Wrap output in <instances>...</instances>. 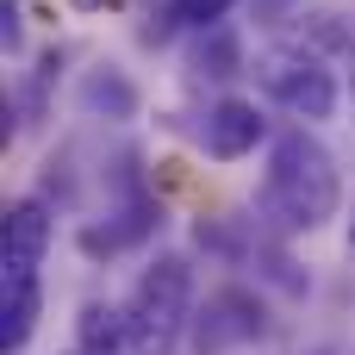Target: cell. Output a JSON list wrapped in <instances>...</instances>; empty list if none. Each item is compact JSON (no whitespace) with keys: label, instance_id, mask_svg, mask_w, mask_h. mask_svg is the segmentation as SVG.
I'll return each instance as SVG.
<instances>
[{"label":"cell","instance_id":"cell-2","mask_svg":"<svg viewBox=\"0 0 355 355\" xmlns=\"http://www.w3.org/2000/svg\"><path fill=\"white\" fill-rule=\"evenodd\" d=\"M187 306H193V268H187L181 256H156V262L137 275L131 306H125L131 349H137V355H168L175 343H181Z\"/></svg>","mask_w":355,"mask_h":355},{"label":"cell","instance_id":"cell-13","mask_svg":"<svg viewBox=\"0 0 355 355\" xmlns=\"http://www.w3.org/2000/svg\"><path fill=\"white\" fill-rule=\"evenodd\" d=\"M349 94H355V50H349Z\"/></svg>","mask_w":355,"mask_h":355},{"label":"cell","instance_id":"cell-14","mask_svg":"<svg viewBox=\"0 0 355 355\" xmlns=\"http://www.w3.org/2000/svg\"><path fill=\"white\" fill-rule=\"evenodd\" d=\"M312 355H337V349H331V343H318V349H312Z\"/></svg>","mask_w":355,"mask_h":355},{"label":"cell","instance_id":"cell-1","mask_svg":"<svg viewBox=\"0 0 355 355\" xmlns=\"http://www.w3.org/2000/svg\"><path fill=\"white\" fill-rule=\"evenodd\" d=\"M262 200H268V212H275L287 231H318L324 218H337V206H343V181H337L331 150H324L312 131H281L275 150H268Z\"/></svg>","mask_w":355,"mask_h":355},{"label":"cell","instance_id":"cell-12","mask_svg":"<svg viewBox=\"0 0 355 355\" xmlns=\"http://www.w3.org/2000/svg\"><path fill=\"white\" fill-rule=\"evenodd\" d=\"M0 44H19V6L0 0Z\"/></svg>","mask_w":355,"mask_h":355},{"label":"cell","instance_id":"cell-8","mask_svg":"<svg viewBox=\"0 0 355 355\" xmlns=\"http://www.w3.org/2000/svg\"><path fill=\"white\" fill-rule=\"evenodd\" d=\"M81 100H87V112H106V119H131L137 112V87L119 69H94L81 81Z\"/></svg>","mask_w":355,"mask_h":355},{"label":"cell","instance_id":"cell-11","mask_svg":"<svg viewBox=\"0 0 355 355\" xmlns=\"http://www.w3.org/2000/svg\"><path fill=\"white\" fill-rule=\"evenodd\" d=\"M293 12V0H256V25H281Z\"/></svg>","mask_w":355,"mask_h":355},{"label":"cell","instance_id":"cell-10","mask_svg":"<svg viewBox=\"0 0 355 355\" xmlns=\"http://www.w3.org/2000/svg\"><path fill=\"white\" fill-rule=\"evenodd\" d=\"M193 69H200V75H212V81L237 75V69H243L237 37H231V31H218V25H206V37H200V50H193Z\"/></svg>","mask_w":355,"mask_h":355},{"label":"cell","instance_id":"cell-6","mask_svg":"<svg viewBox=\"0 0 355 355\" xmlns=\"http://www.w3.org/2000/svg\"><path fill=\"white\" fill-rule=\"evenodd\" d=\"M37 312H44V293H37V281H12V287H0V349H25L31 343V331H37Z\"/></svg>","mask_w":355,"mask_h":355},{"label":"cell","instance_id":"cell-7","mask_svg":"<svg viewBox=\"0 0 355 355\" xmlns=\"http://www.w3.org/2000/svg\"><path fill=\"white\" fill-rule=\"evenodd\" d=\"M75 337H81V355H112L119 343H131V324H125V312H119V306L87 300V306H81V318H75Z\"/></svg>","mask_w":355,"mask_h":355},{"label":"cell","instance_id":"cell-4","mask_svg":"<svg viewBox=\"0 0 355 355\" xmlns=\"http://www.w3.org/2000/svg\"><path fill=\"white\" fill-rule=\"evenodd\" d=\"M50 206L44 200H12L0 218V287L12 281H37V262L50 250Z\"/></svg>","mask_w":355,"mask_h":355},{"label":"cell","instance_id":"cell-9","mask_svg":"<svg viewBox=\"0 0 355 355\" xmlns=\"http://www.w3.org/2000/svg\"><path fill=\"white\" fill-rule=\"evenodd\" d=\"M225 6H231V0H168V6H162V25H150L144 37H150V44H162L175 25L206 31V25H218V19H225Z\"/></svg>","mask_w":355,"mask_h":355},{"label":"cell","instance_id":"cell-3","mask_svg":"<svg viewBox=\"0 0 355 355\" xmlns=\"http://www.w3.org/2000/svg\"><path fill=\"white\" fill-rule=\"evenodd\" d=\"M256 75H262V87L287 106V112H300V119H331L337 112V81H331V69L312 56V50H268L262 62H256Z\"/></svg>","mask_w":355,"mask_h":355},{"label":"cell","instance_id":"cell-16","mask_svg":"<svg viewBox=\"0 0 355 355\" xmlns=\"http://www.w3.org/2000/svg\"><path fill=\"white\" fill-rule=\"evenodd\" d=\"M75 355H81V349H75Z\"/></svg>","mask_w":355,"mask_h":355},{"label":"cell","instance_id":"cell-15","mask_svg":"<svg viewBox=\"0 0 355 355\" xmlns=\"http://www.w3.org/2000/svg\"><path fill=\"white\" fill-rule=\"evenodd\" d=\"M349 256H355V231H349Z\"/></svg>","mask_w":355,"mask_h":355},{"label":"cell","instance_id":"cell-5","mask_svg":"<svg viewBox=\"0 0 355 355\" xmlns=\"http://www.w3.org/2000/svg\"><path fill=\"white\" fill-rule=\"evenodd\" d=\"M262 112H256V100H218L212 112H206V131H200V144H206V156H218V162H237V156H250L256 144H262Z\"/></svg>","mask_w":355,"mask_h":355}]
</instances>
